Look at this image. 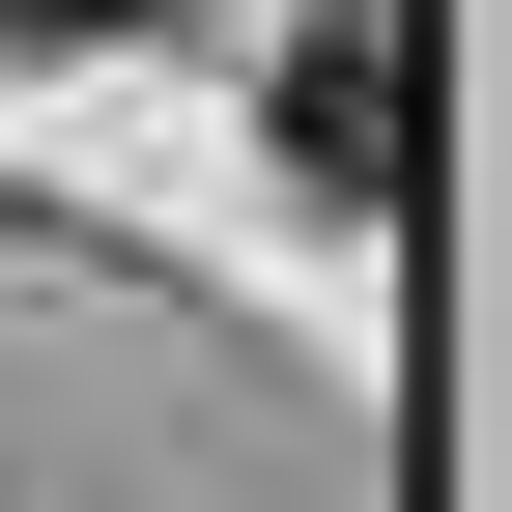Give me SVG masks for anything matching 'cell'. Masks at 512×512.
<instances>
[{
  "instance_id": "1",
  "label": "cell",
  "mask_w": 512,
  "mask_h": 512,
  "mask_svg": "<svg viewBox=\"0 0 512 512\" xmlns=\"http://www.w3.org/2000/svg\"><path fill=\"white\" fill-rule=\"evenodd\" d=\"M256 143H285V200H399V0H313L256 57Z\"/></svg>"
},
{
  "instance_id": "2",
  "label": "cell",
  "mask_w": 512,
  "mask_h": 512,
  "mask_svg": "<svg viewBox=\"0 0 512 512\" xmlns=\"http://www.w3.org/2000/svg\"><path fill=\"white\" fill-rule=\"evenodd\" d=\"M29 57H114V29H200V0H0Z\"/></svg>"
}]
</instances>
